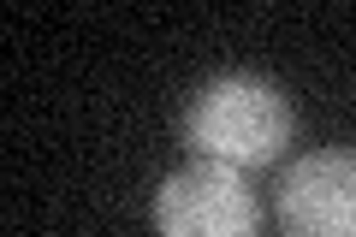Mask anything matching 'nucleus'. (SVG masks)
Returning <instances> with one entry per match:
<instances>
[{
    "instance_id": "f257e3e1",
    "label": "nucleus",
    "mask_w": 356,
    "mask_h": 237,
    "mask_svg": "<svg viewBox=\"0 0 356 237\" xmlns=\"http://www.w3.org/2000/svg\"><path fill=\"white\" fill-rule=\"evenodd\" d=\"M291 101L267 77L250 72H226L214 83L196 89V101L184 107V142L196 149V161H220V166H267L280 161L291 142Z\"/></svg>"
},
{
    "instance_id": "f03ea898",
    "label": "nucleus",
    "mask_w": 356,
    "mask_h": 237,
    "mask_svg": "<svg viewBox=\"0 0 356 237\" xmlns=\"http://www.w3.org/2000/svg\"><path fill=\"white\" fill-rule=\"evenodd\" d=\"M255 190L243 184L238 166L196 161L172 172L154 196V225L161 237H255Z\"/></svg>"
},
{
    "instance_id": "7ed1b4c3",
    "label": "nucleus",
    "mask_w": 356,
    "mask_h": 237,
    "mask_svg": "<svg viewBox=\"0 0 356 237\" xmlns=\"http://www.w3.org/2000/svg\"><path fill=\"white\" fill-rule=\"evenodd\" d=\"M273 213L285 237H356V149H315L291 161Z\"/></svg>"
}]
</instances>
